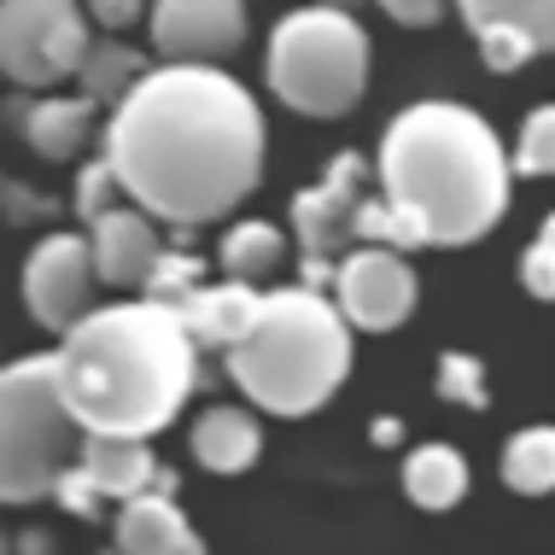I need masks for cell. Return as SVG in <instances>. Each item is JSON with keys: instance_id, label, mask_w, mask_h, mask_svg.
I'll return each instance as SVG.
<instances>
[{"instance_id": "obj_13", "label": "cell", "mask_w": 555, "mask_h": 555, "mask_svg": "<svg viewBox=\"0 0 555 555\" xmlns=\"http://www.w3.org/2000/svg\"><path fill=\"white\" fill-rule=\"evenodd\" d=\"M462 24L474 29L479 59L498 77L532 65L538 53H555V0H468Z\"/></svg>"}, {"instance_id": "obj_20", "label": "cell", "mask_w": 555, "mask_h": 555, "mask_svg": "<svg viewBox=\"0 0 555 555\" xmlns=\"http://www.w3.org/2000/svg\"><path fill=\"white\" fill-rule=\"evenodd\" d=\"M88 124H94V106L88 100H36L24 117V134H29V146H36L41 158H53V164H65V158H77L82 153V141H88Z\"/></svg>"}, {"instance_id": "obj_17", "label": "cell", "mask_w": 555, "mask_h": 555, "mask_svg": "<svg viewBox=\"0 0 555 555\" xmlns=\"http://www.w3.org/2000/svg\"><path fill=\"white\" fill-rule=\"evenodd\" d=\"M258 456H263V427L251 410L222 403V410H205L193 422V462L205 474H246Z\"/></svg>"}, {"instance_id": "obj_19", "label": "cell", "mask_w": 555, "mask_h": 555, "mask_svg": "<svg viewBox=\"0 0 555 555\" xmlns=\"http://www.w3.org/2000/svg\"><path fill=\"white\" fill-rule=\"evenodd\" d=\"M281 258H287V234L263 217H246L222 234V275L240 281V287H258L263 275H275Z\"/></svg>"}, {"instance_id": "obj_6", "label": "cell", "mask_w": 555, "mask_h": 555, "mask_svg": "<svg viewBox=\"0 0 555 555\" xmlns=\"http://www.w3.org/2000/svg\"><path fill=\"white\" fill-rule=\"evenodd\" d=\"M82 427L59 398L53 357L0 369V503H41L77 468Z\"/></svg>"}, {"instance_id": "obj_1", "label": "cell", "mask_w": 555, "mask_h": 555, "mask_svg": "<svg viewBox=\"0 0 555 555\" xmlns=\"http://www.w3.org/2000/svg\"><path fill=\"white\" fill-rule=\"evenodd\" d=\"M100 158L134 211L170 229H205L258 193L263 112L229 70L158 65L112 106Z\"/></svg>"}, {"instance_id": "obj_10", "label": "cell", "mask_w": 555, "mask_h": 555, "mask_svg": "<svg viewBox=\"0 0 555 555\" xmlns=\"http://www.w3.org/2000/svg\"><path fill=\"white\" fill-rule=\"evenodd\" d=\"M100 275H94V251L88 234H48L24 263V305L41 327H53L59 339L94 310Z\"/></svg>"}, {"instance_id": "obj_14", "label": "cell", "mask_w": 555, "mask_h": 555, "mask_svg": "<svg viewBox=\"0 0 555 555\" xmlns=\"http://www.w3.org/2000/svg\"><path fill=\"white\" fill-rule=\"evenodd\" d=\"M88 251H94V275L117 293H146L153 269L164 258L158 222L134 205H112L106 217L88 222Z\"/></svg>"}, {"instance_id": "obj_26", "label": "cell", "mask_w": 555, "mask_h": 555, "mask_svg": "<svg viewBox=\"0 0 555 555\" xmlns=\"http://www.w3.org/2000/svg\"><path fill=\"white\" fill-rule=\"evenodd\" d=\"M520 287L532 298H555V251H544L538 240H532L527 258H520Z\"/></svg>"}, {"instance_id": "obj_2", "label": "cell", "mask_w": 555, "mask_h": 555, "mask_svg": "<svg viewBox=\"0 0 555 555\" xmlns=\"http://www.w3.org/2000/svg\"><path fill=\"white\" fill-rule=\"evenodd\" d=\"M199 369V345L176 310L124 298L94 305L59 339L53 374L82 439H153L182 415Z\"/></svg>"}, {"instance_id": "obj_5", "label": "cell", "mask_w": 555, "mask_h": 555, "mask_svg": "<svg viewBox=\"0 0 555 555\" xmlns=\"http://www.w3.org/2000/svg\"><path fill=\"white\" fill-rule=\"evenodd\" d=\"M263 77L298 117H345L369 88V29L345 7H305L275 24Z\"/></svg>"}, {"instance_id": "obj_11", "label": "cell", "mask_w": 555, "mask_h": 555, "mask_svg": "<svg viewBox=\"0 0 555 555\" xmlns=\"http://www.w3.org/2000/svg\"><path fill=\"white\" fill-rule=\"evenodd\" d=\"M164 486L158 462H153V444L146 439H82L77 450V468L59 479L53 498L70 508V515L94 520L100 503H117L124 508L129 498H141V491Z\"/></svg>"}, {"instance_id": "obj_16", "label": "cell", "mask_w": 555, "mask_h": 555, "mask_svg": "<svg viewBox=\"0 0 555 555\" xmlns=\"http://www.w3.org/2000/svg\"><path fill=\"white\" fill-rule=\"evenodd\" d=\"M258 305H263L258 287H240V281H211V287H199L182 310H176V317H182V327H188L193 345L234 351V345L246 339V327L258 322Z\"/></svg>"}, {"instance_id": "obj_27", "label": "cell", "mask_w": 555, "mask_h": 555, "mask_svg": "<svg viewBox=\"0 0 555 555\" xmlns=\"http://www.w3.org/2000/svg\"><path fill=\"white\" fill-rule=\"evenodd\" d=\"M386 18H398V24H439L444 18V7H386Z\"/></svg>"}, {"instance_id": "obj_4", "label": "cell", "mask_w": 555, "mask_h": 555, "mask_svg": "<svg viewBox=\"0 0 555 555\" xmlns=\"http://www.w3.org/2000/svg\"><path fill=\"white\" fill-rule=\"evenodd\" d=\"M229 357V380L240 398L263 415H298L322 410L327 398L351 374V327L334 310L327 293L310 287H275L263 293L258 322L246 327V339Z\"/></svg>"}, {"instance_id": "obj_9", "label": "cell", "mask_w": 555, "mask_h": 555, "mask_svg": "<svg viewBox=\"0 0 555 555\" xmlns=\"http://www.w3.org/2000/svg\"><path fill=\"white\" fill-rule=\"evenodd\" d=\"M415 293H422L415 269L392 246H351L334 269V310L345 317V327H363V334L403 327L415 310Z\"/></svg>"}, {"instance_id": "obj_18", "label": "cell", "mask_w": 555, "mask_h": 555, "mask_svg": "<svg viewBox=\"0 0 555 555\" xmlns=\"http://www.w3.org/2000/svg\"><path fill=\"white\" fill-rule=\"evenodd\" d=\"M403 491H410L415 508L427 515H444L468 498V462H462L456 444H422L403 456Z\"/></svg>"}, {"instance_id": "obj_15", "label": "cell", "mask_w": 555, "mask_h": 555, "mask_svg": "<svg viewBox=\"0 0 555 555\" xmlns=\"http://www.w3.org/2000/svg\"><path fill=\"white\" fill-rule=\"evenodd\" d=\"M112 538L117 555H205V538L188 527V515L170 498V479L117 508Z\"/></svg>"}, {"instance_id": "obj_25", "label": "cell", "mask_w": 555, "mask_h": 555, "mask_svg": "<svg viewBox=\"0 0 555 555\" xmlns=\"http://www.w3.org/2000/svg\"><path fill=\"white\" fill-rule=\"evenodd\" d=\"M112 199H117V182H112V170H106V158L100 164H88L82 170V182H77V211L94 222V217H106L112 211Z\"/></svg>"}, {"instance_id": "obj_24", "label": "cell", "mask_w": 555, "mask_h": 555, "mask_svg": "<svg viewBox=\"0 0 555 555\" xmlns=\"http://www.w3.org/2000/svg\"><path fill=\"white\" fill-rule=\"evenodd\" d=\"M439 398L468 403V410H486V363L468 351H444L439 357Z\"/></svg>"}, {"instance_id": "obj_12", "label": "cell", "mask_w": 555, "mask_h": 555, "mask_svg": "<svg viewBox=\"0 0 555 555\" xmlns=\"http://www.w3.org/2000/svg\"><path fill=\"white\" fill-rule=\"evenodd\" d=\"M146 24H153V48L164 65L222 70V59L246 41V7L240 0H158L146 12Z\"/></svg>"}, {"instance_id": "obj_7", "label": "cell", "mask_w": 555, "mask_h": 555, "mask_svg": "<svg viewBox=\"0 0 555 555\" xmlns=\"http://www.w3.org/2000/svg\"><path fill=\"white\" fill-rule=\"evenodd\" d=\"M94 53L77 0H7L0 7V77L18 88H53L77 77Z\"/></svg>"}, {"instance_id": "obj_3", "label": "cell", "mask_w": 555, "mask_h": 555, "mask_svg": "<svg viewBox=\"0 0 555 555\" xmlns=\"http://www.w3.org/2000/svg\"><path fill=\"white\" fill-rule=\"evenodd\" d=\"M508 146L456 100L403 106L380 134V205L403 246H468L508 211Z\"/></svg>"}, {"instance_id": "obj_28", "label": "cell", "mask_w": 555, "mask_h": 555, "mask_svg": "<svg viewBox=\"0 0 555 555\" xmlns=\"http://www.w3.org/2000/svg\"><path fill=\"white\" fill-rule=\"evenodd\" d=\"M94 18L117 29V24H134V18H146V7H94Z\"/></svg>"}, {"instance_id": "obj_22", "label": "cell", "mask_w": 555, "mask_h": 555, "mask_svg": "<svg viewBox=\"0 0 555 555\" xmlns=\"http://www.w3.org/2000/svg\"><path fill=\"white\" fill-rule=\"evenodd\" d=\"M77 77H82V100H88V106H100V100H112V106H117V100H124L129 88L141 82V59H134L129 48H112V41H100Z\"/></svg>"}, {"instance_id": "obj_8", "label": "cell", "mask_w": 555, "mask_h": 555, "mask_svg": "<svg viewBox=\"0 0 555 555\" xmlns=\"http://www.w3.org/2000/svg\"><path fill=\"white\" fill-rule=\"evenodd\" d=\"M369 205V164L357 153H339L322 170V182L293 199V229L305 246V287L327 293L334 287V258L357 240V217Z\"/></svg>"}, {"instance_id": "obj_23", "label": "cell", "mask_w": 555, "mask_h": 555, "mask_svg": "<svg viewBox=\"0 0 555 555\" xmlns=\"http://www.w3.org/2000/svg\"><path fill=\"white\" fill-rule=\"evenodd\" d=\"M508 170L515 176H555V106H538L527 124H520V141L508 153Z\"/></svg>"}, {"instance_id": "obj_29", "label": "cell", "mask_w": 555, "mask_h": 555, "mask_svg": "<svg viewBox=\"0 0 555 555\" xmlns=\"http://www.w3.org/2000/svg\"><path fill=\"white\" fill-rule=\"evenodd\" d=\"M538 246H544V251H555V211L544 217V229H538Z\"/></svg>"}, {"instance_id": "obj_21", "label": "cell", "mask_w": 555, "mask_h": 555, "mask_svg": "<svg viewBox=\"0 0 555 555\" xmlns=\"http://www.w3.org/2000/svg\"><path fill=\"white\" fill-rule=\"evenodd\" d=\"M503 486L520 498L555 491V427H520L503 444Z\"/></svg>"}, {"instance_id": "obj_30", "label": "cell", "mask_w": 555, "mask_h": 555, "mask_svg": "<svg viewBox=\"0 0 555 555\" xmlns=\"http://www.w3.org/2000/svg\"><path fill=\"white\" fill-rule=\"evenodd\" d=\"M0 555H12V550H7V532H0Z\"/></svg>"}]
</instances>
